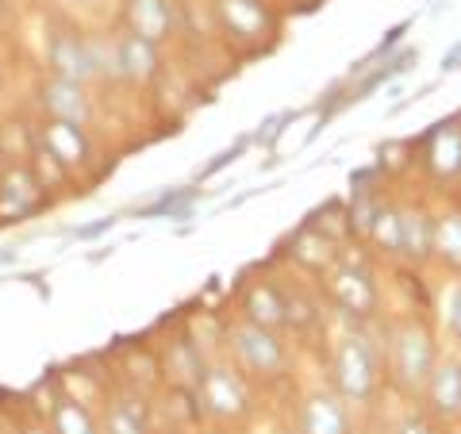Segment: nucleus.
<instances>
[{
  "mask_svg": "<svg viewBox=\"0 0 461 434\" xmlns=\"http://www.w3.org/2000/svg\"><path fill=\"white\" fill-rule=\"evenodd\" d=\"M335 388L346 403H369L381 388V354L366 335H346L330 357Z\"/></svg>",
  "mask_w": 461,
  "mask_h": 434,
  "instance_id": "1",
  "label": "nucleus"
},
{
  "mask_svg": "<svg viewBox=\"0 0 461 434\" xmlns=\"http://www.w3.org/2000/svg\"><path fill=\"white\" fill-rule=\"evenodd\" d=\"M435 361V339L420 320H403L388 330V369L403 393H423Z\"/></svg>",
  "mask_w": 461,
  "mask_h": 434,
  "instance_id": "2",
  "label": "nucleus"
},
{
  "mask_svg": "<svg viewBox=\"0 0 461 434\" xmlns=\"http://www.w3.org/2000/svg\"><path fill=\"white\" fill-rule=\"evenodd\" d=\"M323 285H327L330 303H335L342 315H350V320H373L381 308V288L362 258L339 254V262L323 273Z\"/></svg>",
  "mask_w": 461,
  "mask_h": 434,
  "instance_id": "3",
  "label": "nucleus"
},
{
  "mask_svg": "<svg viewBox=\"0 0 461 434\" xmlns=\"http://www.w3.org/2000/svg\"><path fill=\"white\" fill-rule=\"evenodd\" d=\"M96 58H100V77H115L127 85H150L158 69H162V54H158L154 42L127 32L108 42H96Z\"/></svg>",
  "mask_w": 461,
  "mask_h": 434,
  "instance_id": "4",
  "label": "nucleus"
},
{
  "mask_svg": "<svg viewBox=\"0 0 461 434\" xmlns=\"http://www.w3.org/2000/svg\"><path fill=\"white\" fill-rule=\"evenodd\" d=\"M230 350H235L239 366L258 381H277L281 373L288 369V350L285 342L277 339V330H266L250 320L230 323Z\"/></svg>",
  "mask_w": 461,
  "mask_h": 434,
  "instance_id": "5",
  "label": "nucleus"
},
{
  "mask_svg": "<svg viewBox=\"0 0 461 434\" xmlns=\"http://www.w3.org/2000/svg\"><path fill=\"white\" fill-rule=\"evenodd\" d=\"M47 74L62 81H77L89 89L100 77V58H96V39L74 32V27H58L47 39Z\"/></svg>",
  "mask_w": 461,
  "mask_h": 434,
  "instance_id": "6",
  "label": "nucleus"
},
{
  "mask_svg": "<svg viewBox=\"0 0 461 434\" xmlns=\"http://www.w3.org/2000/svg\"><path fill=\"white\" fill-rule=\"evenodd\" d=\"M196 400H200V411L220 419V423H242L250 415V388L242 381V373L227 366L204 369V377L196 381Z\"/></svg>",
  "mask_w": 461,
  "mask_h": 434,
  "instance_id": "7",
  "label": "nucleus"
},
{
  "mask_svg": "<svg viewBox=\"0 0 461 434\" xmlns=\"http://www.w3.org/2000/svg\"><path fill=\"white\" fill-rule=\"evenodd\" d=\"M47 204V189L39 185L27 162H5L0 166V215L5 220H23Z\"/></svg>",
  "mask_w": 461,
  "mask_h": 434,
  "instance_id": "8",
  "label": "nucleus"
},
{
  "mask_svg": "<svg viewBox=\"0 0 461 434\" xmlns=\"http://www.w3.org/2000/svg\"><path fill=\"white\" fill-rule=\"evenodd\" d=\"M39 108L47 120H62V123H77V127L93 123V96L77 81L42 77L39 81Z\"/></svg>",
  "mask_w": 461,
  "mask_h": 434,
  "instance_id": "9",
  "label": "nucleus"
},
{
  "mask_svg": "<svg viewBox=\"0 0 461 434\" xmlns=\"http://www.w3.org/2000/svg\"><path fill=\"white\" fill-rule=\"evenodd\" d=\"M35 139H39V147H47L50 158H58V166H66L69 173L85 169L93 158V139L77 123H62V120H47V115H42L35 127Z\"/></svg>",
  "mask_w": 461,
  "mask_h": 434,
  "instance_id": "10",
  "label": "nucleus"
},
{
  "mask_svg": "<svg viewBox=\"0 0 461 434\" xmlns=\"http://www.w3.org/2000/svg\"><path fill=\"white\" fill-rule=\"evenodd\" d=\"M123 27H127V35H139L154 42V47H162L177 32L173 0H123Z\"/></svg>",
  "mask_w": 461,
  "mask_h": 434,
  "instance_id": "11",
  "label": "nucleus"
},
{
  "mask_svg": "<svg viewBox=\"0 0 461 434\" xmlns=\"http://www.w3.org/2000/svg\"><path fill=\"white\" fill-rule=\"evenodd\" d=\"M423 396L438 423H454L461 415V361L457 357L435 361V369H430V377L423 384Z\"/></svg>",
  "mask_w": 461,
  "mask_h": 434,
  "instance_id": "12",
  "label": "nucleus"
},
{
  "mask_svg": "<svg viewBox=\"0 0 461 434\" xmlns=\"http://www.w3.org/2000/svg\"><path fill=\"white\" fill-rule=\"evenodd\" d=\"M215 16H220L223 32L235 39H266L273 35V16L262 0H215Z\"/></svg>",
  "mask_w": 461,
  "mask_h": 434,
  "instance_id": "13",
  "label": "nucleus"
},
{
  "mask_svg": "<svg viewBox=\"0 0 461 434\" xmlns=\"http://www.w3.org/2000/svg\"><path fill=\"white\" fill-rule=\"evenodd\" d=\"M400 258L427 266L435 258V215L427 208H400Z\"/></svg>",
  "mask_w": 461,
  "mask_h": 434,
  "instance_id": "14",
  "label": "nucleus"
},
{
  "mask_svg": "<svg viewBox=\"0 0 461 434\" xmlns=\"http://www.w3.org/2000/svg\"><path fill=\"white\" fill-rule=\"evenodd\" d=\"M300 434H350V411L335 393H312L300 408Z\"/></svg>",
  "mask_w": 461,
  "mask_h": 434,
  "instance_id": "15",
  "label": "nucleus"
},
{
  "mask_svg": "<svg viewBox=\"0 0 461 434\" xmlns=\"http://www.w3.org/2000/svg\"><path fill=\"white\" fill-rule=\"evenodd\" d=\"M242 320H250L266 330H281L288 320V300H285V288H277L273 281H258L247 288L242 296Z\"/></svg>",
  "mask_w": 461,
  "mask_h": 434,
  "instance_id": "16",
  "label": "nucleus"
},
{
  "mask_svg": "<svg viewBox=\"0 0 461 434\" xmlns=\"http://www.w3.org/2000/svg\"><path fill=\"white\" fill-rule=\"evenodd\" d=\"M427 169L438 181L461 177V123H438L427 142Z\"/></svg>",
  "mask_w": 461,
  "mask_h": 434,
  "instance_id": "17",
  "label": "nucleus"
},
{
  "mask_svg": "<svg viewBox=\"0 0 461 434\" xmlns=\"http://www.w3.org/2000/svg\"><path fill=\"white\" fill-rule=\"evenodd\" d=\"M288 254H293V262H296V266H304L308 273H320V277L339 262L335 239H327L323 231H315V227H304V231H300V235L293 239V250H288Z\"/></svg>",
  "mask_w": 461,
  "mask_h": 434,
  "instance_id": "18",
  "label": "nucleus"
},
{
  "mask_svg": "<svg viewBox=\"0 0 461 434\" xmlns=\"http://www.w3.org/2000/svg\"><path fill=\"white\" fill-rule=\"evenodd\" d=\"M435 258L446 269L461 273V212L457 208L435 215Z\"/></svg>",
  "mask_w": 461,
  "mask_h": 434,
  "instance_id": "19",
  "label": "nucleus"
},
{
  "mask_svg": "<svg viewBox=\"0 0 461 434\" xmlns=\"http://www.w3.org/2000/svg\"><path fill=\"white\" fill-rule=\"evenodd\" d=\"M50 434H100V423L81 400H58L50 408Z\"/></svg>",
  "mask_w": 461,
  "mask_h": 434,
  "instance_id": "20",
  "label": "nucleus"
},
{
  "mask_svg": "<svg viewBox=\"0 0 461 434\" xmlns=\"http://www.w3.org/2000/svg\"><path fill=\"white\" fill-rule=\"evenodd\" d=\"M366 239H369L373 246H377L381 254L400 258V208L381 204V208H377V215H373L369 231H366Z\"/></svg>",
  "mask_w": 461,
  "mask_h": 434,
  "instance_id": "21",
  "label": "nucleus"
},
{
  "mask_svg": "<svg viewBox=\"0 0 461 434\" xmlns=\"http://www.w3.org/2000/svg\"><path fill=\"white\" fill-rule=\"evenodd\" d=\"M100 434H150L147 411H142L135 400H115V403H108L104 430Z\"/></svg>",
  "mask_w": 461,
  "mask_h": 434,
  "instance_id": "22",
  "label": "nucleus"
},
{
  "mask_svg": "<svg viewBox=\"0 0 461 434\" xmlns=\"http://www.w3.org/2000/svg\"><path fill=\"white\" fill-rule=\"evenodd\" d=\"M415 62V50H400V54H393V58H388V62L384 66H377V69H366V77H362V85H357V89L350 93V96H346V100H354V104H357V100H366L369 93H377L381 89V85L384 81H393V77H400L403 74V69H408Z\"/></svg>",
  "mask_w": 461,
  "mask_h": 434,
  "instance_id": "23",
  "label": "nucleus"
},
{
  "mask_svg": "<svg viewBox=\"0 0 461 434\" xmlns=\"http://www.w3.org/2000/svg\"><path fill=\"white\" fill-rule=\"evenodd\" d=\"M408 27H411V23H408V20H403V23H396V27H393V32H384V39L377 42V47H373V50H369V54L362 58V62H357V66H354V74H366V69H369L373 62H377V58H384V54H393V47H396V42H400L403 35H408Z\"/></svg>",
  "mask_w": 461,
  "mask_h": 434,
  "instance_id": "24",
  "label": "nucleus"
},
{
  "mask_svg": "<svg viewBox=\"0 0 461 434\" xmlns=\"http://www.w3.org/2000/svg\"><path fill=\"white\" fill-rule=\"evenodd\" d=\"M296 120V112H281V115H273V120L262 123V131H258V142H266V147H273V142L281 139L285 131V123H293Z\"/></svg>",
  "mask_w": 461,
  "mask_h": 434,
  "instance_id": "25",
  "label": "nucleus"
},
{
  "mask_svg": "<svg viewBox=\"0 0 461 434\" xmlns=\"http://www.w3.org/2000/svg\"><path fill=\"white\" fill-rule=\"evenodd\" d=\"M446 327H450V335L461 342V285L450 293V300H446Z\"/></svg>",
  "mask_w": 461,
  "mask_h": 434,
  "instance_id": "26",
  "label": "nucleus"
},
{
  "mask_svg": "<svg viewBox=\"0 0 461 434\" xmlns=\"http://www.w3.org/2000/svg\"><path fill=\"white\" fill-rule=\"evenodd\" d=\"M396 434H435V430H430V423H427L423 415H408V419H403V423L396 427Z\"/></svg>",
  "mask_w": 461,
  "mask_h": 434,
  "instance_id": "27",
  "label": "nucleus"
},
{
  "mask_svg": "<svg viewBox=\"0 0 461 434\" xmlns=\"http://www.w3.org/2000/svg\"><path fill=\"white\" fill-rule=\"evenodd\" d=\"M457 66H461V42L442 54V69H457Z\"/></svg>",
  "mask_w": 461,
  "mask_h": 434,
  "instance_id": "28",
  "label": "nucleus"
},
{
  "mask_svg": "<svg viewBox=\"0 0 461 434\" xmlns=\"http://www.w3.org/2000/svg\"><path fill=\"white\" fill-rule=\"evenodd\" d=\"M23 434H50V427H27Z\"/></svg>",
  "mask_w": 461,
  "mask_h": 434,
  "instance_id": "29",
  "label": "nucleus"
},
{
  "mask_svg": "<svg viewBox=\"0 0 461 434\" xmlns=\"http://www.w3.org/2000/svg\"><path fill=\"white\" fill-rule=\"evenodd\" d=\"M12 258H16V254H12V250H5V254H0V266H8Z\"/></svg>",
  "mask_w": 461,
  "mask_h": 434,
  "instance_id": "30",
  "label": "nucleus"
},
{
  "mask_svg": "<svg viewBox=\"0 0 461 434\" xmlns=\"http://www.w3.org/2000/svg\"><path fill=\"white\" fill-rule=\"evenodd\" d=\"M69 5H96V0H69Z\"/></svg>",
  "mask_w": 461,
  "mask_h": 434,
  "instance_id": "31",
  "label": "nucleus"
},
{
  "mask_svg": "<svg viewBox=\"0 0 461 434\" xmlns=\"http://www.w3.org/2000/svg\"><path fill=\"white\" fill-rule=\"evenodd\" d=\"M304 5H308V0H304Z\"/></svg>",
  "mask_w": 461,
  "mask_h": 434,
  "instance_id": "32",
  "label": "nucleus"
}]
</instances>
